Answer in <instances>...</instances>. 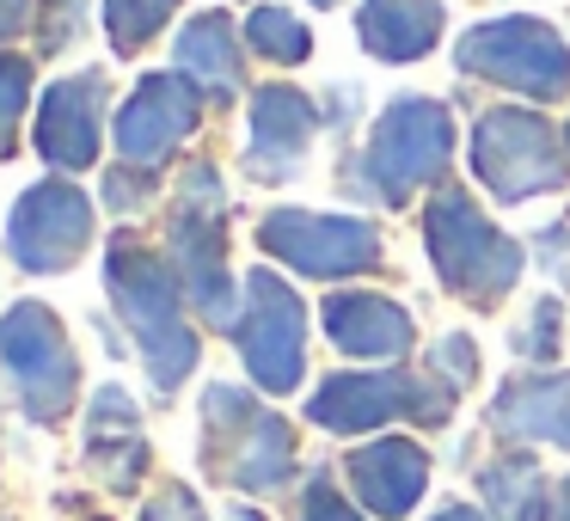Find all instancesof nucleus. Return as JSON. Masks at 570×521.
<instances>
[{"label":"nucleus","mask_w":570,"mask_h":521,"mask_svg":"<svg viewBox=\"0 0 570 521\" xmlns=\"http://www.w3.org/2000/svg\"><path fill=\"white\" fill-rule=\"evenodd\" d=\"M105 283H111V307L124 313L141 362H148V381L173 393L197 368V332H190L185 301H178V288H185L178 271L141 239H117L105 258Z\"/></svg>","instance_id":"obj_1"},{"label":"nucleus","mask_w":570,"mask_h":521,"mask_svg":"<svg viewBox=\"0 0 570 521\" xmlns=\"http://www.w3.org/2000/svg\"><path fill=\"white\" fill-rule=\"evenodd\" d=\"M166 264L178 271L190 307L203 320L239 332L234 307V276H227V203H222V173L215 166H185L173 197V227H166Z\"/></svg>","instance_id":"obj_2"},{"label":"nucleus","mask_w":570,"mask_h":521,"mask_svg":"<svg viewBox=\"0 0 570 521\" xmlns=\"http://www.w3.org/2000/svg\"><path fill=\"white\" fill-rule=\"evenodd\" d=\"M423 246L430 264L454 295H466L472 307H497L521 276V246L491 227V215L466 197V190H442L423 209Z\"/></svg>","instance_id":"obj_3"},{"label":"nucleus","mask_w":570,"mask_h":521,"mask_svg":"<svg viewBox=\"0 0 570 521\" xmlns=\"http://www.w3.org/2000/svg\"><path fill=\"white\" fill-rule=\"evenodd\" d=\"M454 160V117L435 99H393L381 111V124L368 129L356 178L381 203H411V190H423L430 178L448 173Z\"/></svg>","instance_id":"obj_4"},{"label":"nucleus","mask_w":570,"mask_h":521,"mask_svg":"<svg viewBox=\"0 0 570 521\" xmlns=\"http://www.w3.org/2000/svg\"><path fill=\"white\" fill-rule=\"evenodd\" d=\"M203 417H209L203 460H209L215 479L239 484V491H276V484H288V472H295V435H288V423L276 411H264L239 386L215 381L209 399H203Z\"/></svg>","instance_id":"obj_5"},{"label":"nucleus","mask_w":570,"mask_h":521,"mask_svg":"<svg viewBox=\"0 0 570 521\" xmlns=\"http://www.w3.org/2000/svg\"><path fill=\"white\" fill-rule=\"evenodd\" d=\"M454 62L479 80H497V87L521 92V99H558L570 87V50L546 19L509 13L491 19V26H472L460 38Z\"/></svg>","instance_id":"obj_6"},{"label":"nucleus","mask_w":570,"mask_h":521,"mask_svg":"<svg viewBox=\"0 0 570 521\" xmlns=\"http://www.w3.org/2000/svg\"><path fill=\"white\" fill-rule=\"evenodd\" d=\"M0 368L13 381L19 405H26L31 423H56L75 399V350H68V332L43 301H19V307L0 313Z\"/></svg>","instance_id":"obj_7"},{"label":"nucleus","mask_w":570,"mask_h":521,"mask_svg":"<svg viewBox=\"0 0 570 521\" xmlns=\"http://www.w3.org/2000/svg\"><path fill=\"white\" fill-rule=\"evenodd\" d=\"M472 173L503 203H528L564 185V148L558 129L533 111H484L472 129Z\"/></svg>","instance_id":"obj_8"},{"label":"nucleus","mask_w":570,"mask_h":521,"mask_svg":"<svg viewBox=\"0 0 570 521\" xmlns=\"http://www.w3.org/2000/svg\"><path fill=\"white\" fill-rule=\"evenodd\" d=\"M239 356L264 393H295L301 362H307V307L276 271L246 276V313H239Z\"/></svg>","instance_id":"obj_9"},{"label":"nucleus","mask_w":570,"mask_h":521,"mask_svg":"<svg viewBox=\"0 0 570 521\" xmlns=\"http://www.w3.org/2000/svg\"><path fill=\"white\" fill-rule=\"evenodd\" d=\"M454 386L448 381H411V374H332L320 381V393L307 399V417L325 423V430H374V423H393V417H423V423H442L454 411Z\"/></svg>","instance_id":"obj_10"},{"label":"nucleus","mask_w":570,"mask_h":521,"mask_svg":"<svg viewBox=\"0 0 570 521\" xmlns=\"http://www.w3.org/2000/svg\"><path fill=\"white\" fill-rule=\"evenodd\" d=\"M258 246L301 276H356L381 264V234L368 222L313 209H271L258 222Z\"/></svg>","instance_id":"obj_11"},{"label":"nucleus","mask_w":570,"mask_h":521,"mask_svg":"<svg viewBox=\"0 0 570 521\" xmlns=\"http://www.w3.org/2000/svg\"><path fill=\"white\" fill-rule=\"evenodd\" d=\"M87 246H92V203L62 178L31 185L7 215V252L19 258V271H38V276L68 271Z\"/></svg>","instance_id":"obj_12"},{"label":"nucleus","mask_w":570,"mask_h":521,"mask_svg":"<svg viewBox=\"0 0 570 521\" xmlns=\"http://www.w3.org/2000/svg\"><path fill=\"white\" fill-rule=\"evenodd\" d=\"M197 117H203V92L185 75H148L117 111V160L154 173L197 129Z\"/></svg>","instance_id":"obj_13"},{"label":"nucleus","mask_w":570,"mask_h":521,"mask_svg":"<svg viewBox=\"0 0 570 521\" xmlns=\"http://www.w3.org/2000/svg\"><path fill=\"white\" fill-rule=\"evenodd\" d=\"M99 117H105V75L99 68H80V75L56 80L43 92L38 111V148L56 173H80V166L99 160Z\"/></svg>","instance_id":"obj_14"},{"label":"nucleus","mask_w":570,"mask_h":521,"mask_svg":"<svg viewBox=\"0 0 570 521\" xmlns=\"http://www.w3.org/2000/svg\"><path fill=\"white\" fill-rule=\"evenodd\" d=\"M350 484L381 521H399L411 515V503L430 484V454L417 442H405V435H386V442H368L350 454Z\"/></svg>","instance_id":"obj_15"},{"label":"nucleus","mask_w":570,"mask_h":521,"mask_svg":"<svg viewBox=\"0 0 570 521\" xmlns=\"http://www.w3.org/2000/svg\"><path fill=\"white\" fill-rule=\"evenodd\" d=\"M313 124H320V111H313L307 92L295 87H264L258 99H252V173L258 178H288L301 166V154H307L313 141Z\"/></svg>","instance_id":"obj_16"},{"label":"nucleus","mask_w":570,"mask_h":521,"mask_svg":"<svg viewBox=\"0 0 570 521\" xmlns=\"http://www.w3.org/2000/svg\"><path fill=\"white\" fill-rule=\"evenodd\" d=\"M325 332H332V344L350 350V356L386 362V356H405L417 325H411V313L386 295H332L325 301Z\"/></svg>","instance_id":"obj_17"},{"label":"nucleus","mask_w":570,"mask_h":521,"mask_svg":"<svg viewBox=\"0 0 570 521\" xmlns=\"http://www.w3.org/2000/svg\"><path fill=\"white\" fill-rule=\"evenodd\" d=\"M356 38L381 62H417L442 38V7L435 0H362Z\"/></svg>","instance_id":"obj_18"},{"label":"nucleus","mask_w":570,"mask_h":521,"mask_svg":"<svg viewBox=\"0 0 570 521\" xmlns=\"http://www.w3.org/2000/svg\"><path fill=\"white\" fill-rule=\"evenodd\" d=\"M497 423L521 442L570 448V374H521L497 393Z\"/></svg>","instance_id":"obj_19"},{"label":"nucleus","mask_w":570,"mask_h":521,"mask_svg":"<svg viewBox=\"0 0 570 521\" xmlns=\"http://www.w3.org/2000/svg\"><path fill=\"white\" fill-rule=\"evenodd\" d=\"M87 442H92V460L105 466L111 484H136L141 479V466H148V442H141V430H136V405H129L124 386H99Z\"/></svg>","instance_id":"obj_20"},{"label":"nucleus","mask_w":570,"mask_h":521,"mask_svg":"<svg viewBox=\"0 0 570 521\" xmlns=\"http://www.w3.org/2000/svg\"><path fill=\"white\" fill-rule=\"evenodd\" d=\"M479 484H484V503L497 509V521H546L552 515V484L540 479V466L528 454L484 466Z\"/></svg>","instance_id":"obj_21"},{"label":"nucleus","mask_w":570,"mask_h":521,"mask_svg":"<svg viewBox=\"0 0 570 521\" xmlns=\"http://www.w3.org/2000/svg\"><path fill=\"white\" fill-rule=\"evenodd\" d=\"M178 68L185 75H203L209 87L234 92L239 87V50H234V26L222 13H197L185 31H178Z\"/></svg>","instance_id":"obj_22"},{"label":"nucleus","mask_w":570,"mask_h":521,"mask_svg":"<svg viewBox=\"0 0 570 521\" xmlns=\"http://www.w3.org/2000/svg\"><path fill=\"white\" fill-rule=\"evenodd\" d=\"M173 7H178V0H105V26H111L117 56H136L141 43L166 26V13H173Z\"/></svg>","instance_id":"obj_23"},{"label":"nucleus","mask_w":570,"mask_h":521,"mask_svg":"<svg viewBox=\"0 0 570 521\" xmlns=\"http://www.w3.org/2000/svg\"><path fill=\"white\" fill-rule=\"evenodd\" d=\"M246 38L258 43V56H271V62H301V56L313 50L307 26H301L295 13H283V7H258V13L246 19Z\"/></svg>","instance_id":"obj_24"},{"label":"nucleus","mask_w":570,"mask_h":521,"mask_svg":"<svg viewBox=\"0 0 570 521\" xmlns=\"http://www.w3.org/2000/svg\"><path fill=\"white\" fill-rule=\"evenodd\" d=\"M26 99H31V62L0 56V154L13 148V129H19V117H26Z\"/></svg>","instance_id":"obj_25"},{"label":"nucleus","mask_w":570,"mask_h":521,"mask_svg":"<svg viewBox=\"0 0 570 521\" xmlns=\"http://www.w3.org/2000/svg\"><path fill=\"white\" fill-rule=\"evenodd\" d=\"M435 381H448L460 393V386L472 381V374H479V350H472V337H442V350H435Z\"/></svg>","instance_id":"obj_26"},{"label":"nucleus","mask_w":570,"mask_h":521,"mask_svg":"<svg viewBox=\"0 0 570 521\" xmlns=\"http://www.w3.org/2000/svg\"><path fill=\"white\" fill-rule=\"evenodd\" d=\"M301 521H362V515L332 491V479H313L307 484V503H301Z\"/></svg>","instance_id":"obj_27"},{"label":"nucleus","mask_w":570,"mask_h":521,"mask_svg":"<svg viewBox=\"0 0 570 521\" xmlns=\"http://www.w3.org/2000/svg\"><path fill=\"white\" fill-rule=\"evenodd\" d=\"M141 521H209V515H203V503L185 491V484H166V491L148 503V515H141Z\"/></svg>","instance_id":"obj_28"},{"label":"nucleus","mask_w":570,"mask_h":521,"mask_svg":"<svg viewBox=\"0 0 570 521\" xmlns=\"http://www.w3.org/2000/svg\"><path fill=\"white\" fill-rule=\"evenodd\" d=\"M558 301H540L533 307V325H528V337H521V356H552V344H558Z\"/></svg>","instance_id":"obj_29"},{"label":"nucleus","mask_w":570,"mask_h":521,"mask_svg":"<svg viewBox=\"0 0 570 521\" xmlns=\"http://www.w3.org/2000/svg\"><path fill=\"white\" fill-rule=\"evenodd\" d=\"M26 13H31V0H0V38H13L26 26Z\"/></svg>","instance_id":"obj_30"},{"label":"nucleus","mask_w":570,"mask_h":521,"mask_svg":"<svg viewBox=\"0 0 570 521\" xmlns=\"http://www.w3.org/2000/svg\"><path fill=\"white\" fill-rule=\"evenodd\" d=\"M546 521H570V479L552 484V515H546Z\"/></svg>","instance_id":"obj_31"},{"label":"nucleus","mask_w":570,"mask_h":521,"mask_svg":"<svg viewBox=\"0 0 570 521\" xmlns=\"http://www.w3.org/2000/svg\"><path fill=\"white\" fill-rule=\"evenodd\" d=\"M435 521H484V515H479V509H466V503H454V509H442Z\"/></svg>","instance_id":"obj_32"},{"label":"nucleus","mask_w":570,"mask_h":521,"mask_svg":"<svg viewBox=\"0 0 570 521\" xmlns=\"http://www.w3.org/2000/svg\"><path fill=\"white\" fill-rule=\"evenodd\" d=\"M227 521H258V515H252V509H234V515H227Z\"/></svg>","instance_id":"obj_33"},{"label":"nucleus","mask_w":570,"mask_h":521,"mask_svg":"<svg viewBox=\"0 0 570 521\" xmlns=\"http://www.w3.org/2000/svg\"><path fill=\"white\" fill-rule=\"evenodd\" d=\"M313 7H337V0H313Z\"/></svg>","instance_id":"obj_34"},{"label":"nucleus","mask_w":570,"mask_h":521,"mask_svg":"<svg viewBox=\"0 0 570 521\" xmlns=\"http://www.w3.org/2000/svg\"><path fill=\"white\" fill-rule=\"evenodd\" d=\"M564 148H570V124H564Z\"/></svg>","instance_id":"obj_35"}]
</instances>
